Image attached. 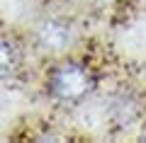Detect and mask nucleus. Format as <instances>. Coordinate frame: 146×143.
Returning <instances> with one entry per match:
<instances>
[{
    "mask_svg": "<svg viewBox=\"0 0 146 143\" xmlns=\"http://www.w3.org/2000/svg\"><path fill=\"white\" fill-rule=\"evenodd\" d=\"M95 73L85 61L61 58L46 73V92L49 97L61 104H78L88 100L95 90Z\"/></svg>",
    "mask_w": 146,
    "mask_h": 143,
    "instance_id": "f257e3e1",
    "label": "nucleus"
},
{
    "mask_svg": "<svg viewBox=\"0 0 146 143\" xmlns=\"http://www.w3.org/2000/svg\"><path fill=\"white\" fill-rule=\"evenodd\" d=\"M34 44L36 49L46 56L61 58L68 53V49L73 46V27L71 22L61 20V17H51L44 20L34 32Z\"/></svg>",
    "mask_w": 146,
    "mask_h": 143,
    "instance_id": "f03ea898",
    "label": "nucleus"
},
{
    "mask_svg": "<svg viewBox=\"0 0 146 143\" xmlns=\"http://www.w3.org/2000/svg\"><path fill=\"white\" fill-rule=\"evenodd\" d=\"M22 66H25V53L20 44L10 36H0V82L15 80L22 73Z\"/></svg>",
    "mask_w": 146,
    "mask_h": 143,
    "instance_id": "7ed1b4c3",
    "label": "nucleus"
},
{
    "mask_svg": "<svg viewBox=\"0 0 146 143\" xmlns=\"http://www.w3.org/2000/svg\"><path fill=\"white\" fill-rule=\"evenodd\" d=\"M141 138H144V141H146V126H144V133H141Z\"/></svg>",
    "mask_w": 146,
    "mask_h": 143,
    "instance_id": "20e7f679",
    "label": "nucleus"
}]
</instances>
